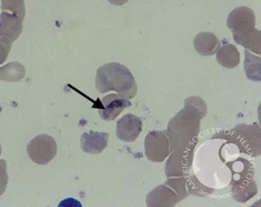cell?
Segmentation results:
<instances>
[{"instance_id": "obj_1", "label": "cell", "mask_w": 261, "mask_h": 207, "mask_svg": "<svg viewBox=\"0 0 261 207\" xmlns=\"http://www.w3.org/2000/svg\"><path fill=\"white\" fill-rule=\"evenodd\" d=\"M95 86L101 93L114 91L127 99L137 93V85L130 70L117 62H110L97 69Z\"/></svg>"}, {"instance_id": "obj_2", "label": "cell", "mask_w": 261, "mask_h": 207, "mask_svg": "<svg viewBox=\"0 0 261 207\" xmlns=\"http://www.w3.org/2000/svg\"><path fill=\"white\" fill-rule=\"evenodd\" d=\"M255 24L254 12L246 6L235 8L227 18V27L232 33L235 42L260 55V32L254 28Z\"/></svg>"}, {"instance_id": "obj_3", "label": "cell", "mask_w": 261, "mask_h": 207, "mask_svg": "<svg viewBox=\"0 0 261 207\" xmlns=\"http://www.w3.org/2000/svg\"><path fill=\"white\" fill-rule=\"evenodd\" d=\"M27 150L29 157L34 163L45 165L55 157L57 152V146L52 137L41 134L30 141Z\"/></svg>"}, {"instance_id": "obj_4", "label": "cell", "mask_w": 261, "mask_h": 207, "mask_svg": "<svg viewBox=\"0 0 261 207\" xmlns=\"http://www.w3.org/2000/svg\"><path fill=\"white\" fill-rule=\"evenodd\" d=\"M130 102L118 94H110L103 97L97 107L100 116L102 119L114 120Z\"/></svg>"}, {"instance_id": "obj_5", "label": "cell", "mask_w": 261, "mask_h": 207, "mask_svg": "<svg viewBox=\"0 0 261 207\" xmlns=\"http://www.w3.org/2000/svg\"><path fill=\"white\" fill-rule=\"evenodd\" d=\"M142 126L140 118L128 113L118 120L116 135L122 141L133 142L138 138L142 130Z\"/></svg>"}, {"instance_id": "obj_6", "label": "cell", "mask_w": 261, "mask_h": 207, "mask_svg": "<svg viewBox=\"0 0 261 207\" xmlns=\"http://www.w3.org/2000/svg\"><path fill=\"white\" fill-rule=\"evenodd\" d=\"M109 134L105 132L90 131L89 133H84L81 138V146L82 150L87 153L98 154L107 147Z\"/></svg>"}, {"instance_id": "obj_7", "label": "cell", "mask_w": 261, "mask_h": 207, "mask_svg": "<svg viewBox=\"0 0 261 207\" xmlns=\"http://www.w3.org/2000/svg\"><path fill=\"white\" fill-rule=\"evenodd\" d=\"M193 44L196 51L203 56L215 54L220 46V42L216 36L207 32L198 34L194 39Z\"/></svg>"}, {"instance_id": "obj_8", "label": "cell", "mask_w": 261, "mask_h": 207, "mask_svg": "<svg viewBox=\"0 0 261 207\" xmlns=\"http://www.w3.org/2000/svg\"><path fill=\"white\" fill-rule=\"evenodd\" d=\"M216 60L223 67L232 68L239 65L240 55L234 45L224 42L217 54Z\"/></svg>"}, {"instance_id": "obj_9", "label": "cell", "mask_w": 261, "mask_h": 207, "mask_svg": "<svg viewBox=\"0 0 261 207\" xmlns=\"http://www.w3.org/2000/svg\"><path fill=\"white\" fill-rule=\"evenodd\" d=\"M244 71L247 77L251 81H260V57L252 55L247 49H245Z\"/></svg>"}, {"instance_id": "obj_10", "label": "cell", "mask_w": 261, "mask_h": 207, "mask_svg": "<svg viewBox=\"0 0 261 207\" xmlns=\"http://www.w3.org/2000/svg\"><path fill=\"white\" fill-rule=\"evenodd\" d=\"M8 182L6 162L4 159L0 160V196L5 191Z\"/></svg>"}, {"instance_id": "obj_11", "label": "cell", "mask_w": 261, "mask_h": 207, "mask_svg": "<svg viewBox=\"0 0 261 207\" xmlns=\"http://www.w3.org/2000/svg\"><path fill=\"white\" fill-rule=\"evenodd\" d=\"M59 206H82L81 203L77 200L72 198H68L62 201Z\"/></svg>"}, {"instance_id": "obj_12", "label": "cell", "mask_w": 261, "mask_h": 207, "mask_svg": "<svg viewBox=\"0 0 261 207\" xmlns=\"http://www.w3.org/2000/svg\"><path fill=\"white\" fill-rule=\"evenodd\" d=\"M111 4L116 6H121L126 3L128 0H108Z\"/></svg>"}, {"instance_id": "obj_13", "label": "cell", "mask_w": 261, "mask_h": 207, "mask_svg": "<svg viewBox=\"0 0 261 207\" xmlns=\"http://www.w3.org/2000/svg\"><path fill=\"white\" fill-rule=\"evenodd\" d=\"M1 144H0V156H1Z\"/></svg>"}, {"instance_id": "obj_14", "label": "cell", "mask_w": 261, "mask_h": 207, "mask_svg": "<svg viewBox=\"0 0 261 207\" xmlns=\"http://www.w3.org/2000/svg\"><path fill=\"white\" fill-rule=\"evenodd\" d=\"M0 29H1V21H0Z\"/></svg>"}]
</instances>
